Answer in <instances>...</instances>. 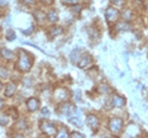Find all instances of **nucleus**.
<instances>
[{
  "label": "nucleus",
  "instance_id": "f257e3e1",
  "mask_svg": "<svg viewBox=\"0 0 148 138\" xmlns=\"http://www.w3.org/2000/svg\"><path fill=\"white\" fill-rule=\"evenodd\" d=\"M32 67V58L31 56L25 51H20V56H18V63H17V68L21 72H29Z\"/></svg>",
  "mask_w": 148,
  "mask_h": 138
},
{
  "label": "nucleus",
  "instance_id": "f03ea898",
  "mask_svg": "<svg viewBox=\"0 0 148 138\" xmlns=\"http://www.w3.org/2000/svg\"><path fill=\"white\" fill-rule=\"evenodd\" d=\"M122 127H123V121L121 118H119V117H112L110 120V122H109V128H110V131L115 133V135H117V133L121 132L122 130Z\"/></svg>",
  "mask_w": 148,
  "mask_h": 138
},
{
  "label": "nucleus",
  "instance_id": "7ed1b4c3",
  "mask_svg": "<svg viewBox=\"0 0 148 138\" xmlns=\"http://www.w3.org/2000/svg\"><path fill=\"white\" fill-rule=\"evenodd\" d=\"M41 130L45 135H47L49 137H53V136H57V128H56V125L53 122H48V121H45L41 123Z\"/></svg>",
  "mask_w": 148,
  "mask_h": 138
},
{
  "label": "nucleus",
  "instance_id": "20e7f679",
  "mask_svg": "<svg viewBox=\"0 0 148 138\" xmlns=\"http://www.w3.org/2000/svg\"><path fill=\"white\" fill-rule=\"evenodd\" d=\"M105 15H106V20H108V21L110 22V24H112V22H116V21H117L120 12H119L117 9L108 8V9H106Z\"/></svg>",
  "mask_w": 148,
  "mask_h": 138
},
{
  "label": "nucleus",
  "instance_id": "39448f33",
  "mask_svg": "<svg viewBox=\"0 0 148 138\" xmlns=\"http://www.w3.org/2000/svg\"><path fill=\"white\" fill-rule=\"evenodd\" d=\"M86 123H88V126H89L91 130H94L96 131L99 128L100 126V121H99V118L95 116V115H89L86 118Z\"/></svg>",
  "mask_w": 148,
  "mask_h": 138
},
{
  "label": "nucleus",
  "instance_id": "423d86ee",
  "mask_svg": "<svg viewBox=\"0 0 148 138\" xmlns=\"http://www.w3.org/2000/svg\"><path fill=\"white\" fill-rule=\"evenodd\" d=\"M90 63H91V57L89 56V54H83V56H80V58L78 59V67L79 68H86L88 66H90Z\"/></svg>",
  "mask_w": 148,
  "mask_h": 138
},
{
  "label": "nucleus",
  "instance_id": "0eeeda50",
  "mask_svg": "<svg viewBox=\"0 0 148 138\" xmlns=\"http://www.w3.org/2000/svg\"><path fill=\"white\" fill-rule=\"evenodd\" d=\"M26 105H27V109H29V111L34 112V111H36V110H38V107H40V101L37 100L36 98H30L29 100H27Z\"/></svg>",
  "mask_w": 148,
  "mask_h": 138
},
{
  "label": "nucleus",
  "instance_id": "6e6552de",
  "mask_svg": "<svg viewBox=\"0 0 148 138\" xmlns=\"http://www.w3.org/2000/svg\"><path fill=\"white\" fill-rule=\"evenodd\" d=\"M126 104V100L122 96H119V95H114L112 99H111V105L114 107H123V105Z\"/></svg>",
  "mask_w": 148,
  "mask_h": 138
},
{
  "label": "nucleus",
  "instance_id": "1a4fd4ad",
  "mask_svg": "<svg viewBox=\"0 0 148 138\" xmlns=\"http://www.w3.org/2000/svg\"><path fill=\"white\" fill-rule=\"evenodd\" d=\"M15 91H16V85L10 83V84H8L6 88H5V96L6 98H11V96L15 94Z\"/></svg>",
  "mask_w": 148,
  "mask_h": 138
},
{
  "label": "nucleus",
  "instance_id": "9d476101",
  "mask_svg": "<svg viewBox=\"0 0 148 138\" xmlns=\"http://www.w3.org/2000/svg\"><path fill=\"white\" fill-rule=\"evenodd\" d=\"M1 56L3 58H5V59H14V52L12 51H9L8 48H1Z\"/></svg>",
  "mask_w": 148,
  "mask_h": 138
},
{
  "label": "nucleus",
  "instance_id": "9b49d317",
  "mask_svg": "<svg viewBox=\"0 0 148 138\" xmlns=\"http://www.w3.org/2000/svg\"><path fill=\"white\" fill-rule=\"evenodd\" d=\"M56 98L59 99V100H64L68 98V91L64 90V89H59L56 91Z\"/></svg>",
  "mask_w": 148,
  "mask_h": 138
},
{
  "label": "nucleus",
  "instance_id": "f8f14e48",
  "mask_svg": "<svg viewBox=\"0 0 148 138\" xmlns=\"http://www.w3.org/2000/svg\"><path fill=\"white\" fill-rule=\"evenodd\" d=\"M62 32H63V30L61 29V27H51L49 31H48V36L49 37H53V36L61 35Z\"/></svg>",
  "mask_w": 148,
  "mask_h": 138
},
{
  "label": "nucleus",
  "instance_id": "ddd939ff",
  "mask_svg": "<svg viewBox=\"0 0 148 138\" xmlns=\"http://www.w3.org/2000/svg\"><path fill=\"white\" fill-rule=\"evenodd\" d=\"M47 19H48L51 22H56V21H58V14H57V11L51 10V11L48 12V15H47Z\"/></svg>",
  "mask_w": 148,
  "mask_h": 138
},
{
  "label": "nucleus",
  "instance_id": "4468645a",
  "mask_svg": "<svg viewBox=\"0 0 148 138\" xmlns=\"http://www.w3.org/2000/svg\"><path fill=\"white\" fill-rule=\"evenodd\" d=\"M26 126H27V123L25 121V118L18 120V122L16 123V128H17V130H26Z\"/></svg>",
  "mask_w": 148,
  "mask_h": 138
},
{
  "label": "nucleus",
  "instance_id": "2eb2a0df",
  "mask_svg": "<svg viewBox=\"0 0 148 138\" xmlns=\"http://www.w3.org/2000/svg\"><path fill=\"white\" fill-rule=\"evenodd\" d=\"M79 53H80V51L79 49H75L74 52H72V54H71V59H72V62H74V63H77L78 62V56H79Z\"/></svg>",
  "mask_w": 148,
  "mask_h": 138
},
{
  "label": "nucleus",
  "instance_id": "dca6fc26",
  "mask_svg": "<svg viewBox=\"0 0 148 138\" xmlns=\"http://www.w3.org/2000/svg\"><path fill=\"white\" fill-rule=\"evenodd\" d=\"M6 38H8V41H12V40H15V38H16L15 32H14L12 30H9V31H8V33H6Z\"/></svg>",
  "mask_w": 148,
  "mask_h": 138
},
{
  "label": "nucleus",
  "instance_id": "f3484780",
  "mask_svg": "<svg viewBox=\"0 0 148 138\" xmlns=\"http://www.w3.org/2000/svg\"><path fill=\"white\" fill-rule=\"evenodd\" d=\"M68 131L67 130H64V128H62L59 132H57V137L58 138H63V137H68Z\"/></svg>",
  "mask_w": 148,
  "mask_h": 138
},
{
  "label": "nucleus",
  "instance_id": "a211bd4d",
  "mask_svg": "<svg viewBox=\"0 0 148 138\" xmlns=\"http://www.w3.org/2000/svg\"><path fill=\"white\" fill-rule=\"evenodd\" d=\"M35 17H37V20H38V21H41V20H43L45 19V14L42 12V11H36L35 12Z\"/></svg>",
  "mask_w": 148,
  "mask_h": 138
},
{
  "label": "nucleus",
  "instance_id": "6ab92c4d",
  "mask_svg": "<svg viewBox=\"0 0 148 138\" xmlns=\"http://www.w3.org/2000/svg\"><path fill=\"white\" fill-rule=\"evenodd\" d=\"M0 77L1 78H8L9 77V70L5 68H0Z\"/></svg>",
  "mask_w": 148,
  "mask_h": 138
},
{
  "label": "nucleus",
  "instance_id": "aec40b11",
  "mask_svg": "<svg viewBox=\"0 0 148 138\" xmlns=\"http://www.w3.org/2000/svg\"><path fill=\"white\" fill-rule=\"evenodd\" d=\"M6 123H8V116H5V115H0V125L5 126Z\"/></svg>",
  "mask_w": 148,
  "mask_h": 138
},
{
  "label": "nucleus",
  "instance_id": "412c9836",
  "mask_svg": "<svg viewBox=\"0 0 148 138\" xmlns=\"http://www.w3.org/2000/svg\"><path fill=\"white\" fill-rule=\"evenodd\" d=\"M8 115H11L12 118H17V112H16V110H14V109H10L8 111Z\"/></svg>",
  "mask_w": 148,
  "mask_h": 138
},
{
  "label": "nucleus",
  "instance_id": "4be33fe9",
  "mask_svg": "<svg viewBox=\"0 0 148 138\" xmlns=\"http://www.w3.org/2000/svg\"><path fill=\"white\" fill-rule=\"evenodd\" d=\"M41 115L45 117H48L49 116V111H48V109L47 107H43L42 110H41Z\"/></svg>",
  "mask_w": 148,
  "mask_h": 138
},
{
  "label": "nucleus",
  "instance_id": "5701e85b",
  "mask_svg": "<svg viewBox=\"0 0 148 138\" xmlns=\"http://www.w3.org/2000/svg\"><path fill=\"white\" fill-rule=\"evenodd\" d=\"M117 29H119V30H128L130 26H128L127 24H119V25H117Z\"/></svg>",
  "mask_w": 148,
  "mask_h": 138
},
{
  "label": "nucleus",
  "instance_id": "b1692460",
  "mask_svg": "<svg viewBox=\"0 0 148 138\" xmlns=\"http://www.w3.org/2000/svg\"><path fill=\"white\" fill-rule=\"evenodd\" d=\"M64 4H67V5H75L78 3V0H63Z\"/></svg>",
  "mask_w": 148,
  "mask_h": 138
},
{
  "label": "nucleus",
  "instance_id": "393cba45",
  "mask_svg": "<svg viewBox=\"0 0 148 138\" xmlns=\"http://www.w3.org/2000/svg\"><path fill=\"white\" fill-rule=\"evenodd\" d=\"M82 10V6L80 5H75V6H73V11H75L77 14H79Z\"/></svg>",
  "mask_w": 148,
  "mask_h": 138
},
{
  "label": "nucleus",
  "instance_id": "a878e982",
  "mask_svg": "<svg viewBox=\"0 0 148 138\" xmlns=\"http://www.w3.org/2000/svg\"><path fill=\"white\" fill-rule=\"evenodd\" d=\"M72 136H73V137H78V138L84 137V135H83V133H79V132H73V133H72Z\"/></svg>",
  "mask_w": 148,
  "mask_h": 138
},
{
  "label": "nucleus",
  "instance_id": "bb28decb",
  "mask_svg": "<svg viewBox=\"0 0 148 138\" xmlns=\"http://www.w3.org/2000/svg\"><path fill=\"white\" fill-rule=\"evenodd\" d=\"M115 5H121V4H123V0H111Z\"/></svg>",
  "mask_w": 148,
  "mask_h": 138
},
{
  "label": "nucleus",
  "instance_id": "cd10ccee",
  "mask_svg": "<svg viewBox=\"0 0 148 138\" xmlns=\"http://www.w3.org/2000/svg\"><path fill=\"white\" fill-rule=\"evenodd\" d=\"M9 4V0H0V6H6Z\"/></svg>",
  "mask_w": 148,
  "mask_h": 138
},
{
  "label": "nucleus",
  "instance_id": "c85d7f7f",
  "mask_svg": "<svg viewBox=\"0 0 148 138\" xmlns=\"http://www.w3.org/2000/svg\"><path fill=\"white\" fill-rule=\"evenodd\" d=\"M25 4H29V5H34L35 4V0H22Z\"/></svg>",
  "mask_w": 148,
  "mask_h": 138
},
{
  "label": "nucleus",
  "instance_id": "c756f323",
  "mask_svg": "<svg viewBox=\"0 0 148 138\" xmlns=\"http://www.w3.org/2000/svg\"><path fill=\"white\" fill-rule=\"evenodd\" d=\"M32 31H34V27H30V29H29V30H27V31H22V32H24V33H25V35H30V33H31V32H32Z\"/></svg>",
  "mask_w": 148,
  "mask_h": 138
},
{
  "label": "nucleus",
  "instance_id": "7c9ffc66",
  "mask_svg": "<svg viewBox=\"0 0 148 138\" xmlns=\"http://www.w3.org/2000/svg\"><path fill=\"white\" fill-rule=\"evenodd\" d=\"M77 101H80V93L79 91H77V98H75Z\"/></svg>",
  "mask_w": 148,
  "mask_h": 138
},
{
  "label": "nucleus",
  "instance_id": "2f4dec72",
  "mask_svg": "<svg viewBox=\"0 0 148 138\" xmlns=\"http://www.w3.org/2000/svg\"><path fill=\"white\" fill-rule=\"evenodd\" d=\"M3 106H4V100H3V99H0V110L3 109Z\"/></svg>",
  "mask_w": 148,
  "mask_h": 138
},
{
  "label": "nucleus",
  "instance_id": "473e14b6",
  "mask_svg": "<svg viewBox=\"0 0 148 138\" xmlns=\"http://www.w3.org/2000/svg\"><path fill=\"white\" fill-rule=\"evenodd\" d=\"M0 90H1V83H0Z\"/></svg>",
  "mask_w": 148,
  "mask_h": 138
},
{
  "label": "nucleus",
  "instance_id": "72a5a7b5",
  "mask_svg": "<svg viewBox=\"0 0 148 138\" xmlns=\"http://www.w3.org/2000/svg\"><path fill=\"white\" fill-rule=\"evenodd\" d=\"M147 9H148V6H147Z\"/></svg>",
  "mask_w": 148,
  "mask_h": 138
}]
</instances>
